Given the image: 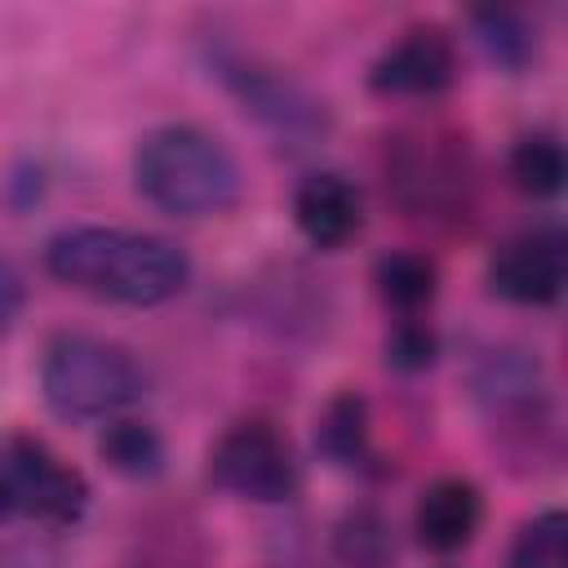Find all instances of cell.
<instances>
[{
	"label": "cell",
	"instance_id": "8fae6325",
	"mask_svg": "<svg viewBox=\"0 0 568 568\" xmlns=\"http://www.w3.org/2000/svg\"><path fill=\"white\" fill-rule=\"evenodd\" d=\"M293 222L315 248H342L364 226V200L342 173H311L293 191Z\"/></svg>",
	"mask_w": 568,
	"mask_h": 568
},
{
	"label": "cell",
	"instance_id": "6da1fadb",
	"mask_svg": "<svg viewBox=\"0 0 568 568\" xmlns=\"http://www.w3.org/2000/svg\"><path fill=\"white\" fill-rule=\"evenodd\" d=\"M44 271L89 297L120 306H164L191 284V257L151 231L62 226L44 244Z\"/></svg>",
	"mask_w": 568,
	"mask_h": 568
},
{
	"label": "cell",
	"instance_id": "4fadbf2b",
	"mask_svg": "<svg viewBox=\"0 0 568 568\" xmlns=\"http://www.w3.org/2000/svg\"><path fill=\"white\" fill-rule=\"evenodd\" d=\"M315 444H320V453L328 462H337L346 470H373L377 453H373V435H368V404H364V395H355V390L333 395L324 417H320Z\"/></svg>",
	"mask_w": 568,
	"mask_h": 568
},
{
	"label": "cell",
	"instance_id": "7402d4cb",
	"mask_svg": "<svg viewBox=\"0 0 568 568\" xmlns=\"http://www.w3.org/2000/svg\"><path fill=\"white\" fill-rule=\"evenodd\" d=\"M13 510H9V493H4V470H0V519H9Z\"/></svg>",
	"mask_w": 568,
	"mask_h": 568
},
{
	"label": "cell",
	"instance_id": "ba28073f",
	"mask_svg": "<svg viewBox=\"0 0 568 568\" xmlns=\"http://www.w3.org/2000/svg\"><path fill=\"white\" fill-rule=\"evenodd\" d=\"M386 186L413 217H457L470 173L444 138H399L386 155Z\"/></svg>",
	"mask_w": 568,
	"mask_h": 568
},
{
	"label": "cell",
	"instance_id": "52a82bcc",
	"mask_svg": "<svg viewBox=\"0 0 568 568\" xmlns=\"http://www.w3.org/2000/svg\"><path fill=\"white\" fill-rule=\"evenodd\" d=\"M0 470L13 515L40 524H75L89 510V479L36 435H9L0 444Z\"/></svg>",
	"mask_w": 568,
	"mask_h": 568
},
{
	"label": "cell",
	"instance_id": "44dd1931",
	"mask_svg": "<svg viewBox=\"0 0 568 568\" xmlns=\"http://www.w3.org/2000/svg\"><path fill=\"white\" fill-rule=\"evenodd\" d=\"M22 297H27V288H22V271L0 253V328H9V324L18 320Z\"/></svg>",
	"mask_w": 568,
	"mask_h": 568
},
{
	"label": "cell",
	"instance_id": "8992f818",
	"mask_svg": "<svg viewBox=\"0 0 568 568\" xmlns=\"http://www.w3.org/2000/svg\"><path fill=\"white\" fill-rule=\"evenodd\" d=\"M470 390L484 422L506 439H524L537 448V439L550 430V390L541 364L528 351L488 346L470 368Z\"/></svg>",
	"mask_w": 568,
	"mask_h": 568
},
{
	"label": "cell",
	"instance_id": "ffe728a7",
	"mask_svg": "<svg viewBox=\"0 0 568 568\" xmlns=\"http://www.w3.org/2000/svg\"><path fill=\"white\" fill-rule=\"evenodd\" d=\"M435 351H439V342H435V333L422 320H399L395 333L386 337V364H395L404 373L426 368L435 359Z\"/></svg>",
	"mask_w": 568,
	"mask_h": 568
},
{
	"label": "cell",
	"instance_id": "30bf717a",
	"mask_svg": "<svg viewBox=\"0 0 568 568\" xmlns=\"http://www.w3.org/2000/svg\"><path fill=\"white\" fill-rule=\"evenodd\" d=\"M453 80H457V53L439 27H408L368 67V89L382 98H435Z\"/></svg>",
	"mask_w": 568,
	"mask_h": 568
},
{
	"label": "cell",
	"instance_id": "e0dca14e",
	"mask_svg": "<svg viewBox=\"0 0 568 568\" xmlns=\"http://www.w3.org/2000/svg\"><path fill=\"white\" fill-rule=\"evenodd\" d=\"M479 44L488 49V58L506 71H524L537 58V31H528L524 13L515 9H475L470 13Z\"/></svg>",
	"mask_w": 568,
	"mask_h": 568
},
{
	"label": "cell",
	"instance_id": "277c9868",
	"mask_svg": "<svg viewBox=\"0 0 568 568\" xmlns=\"http://www.w3.org/2000/svg\"><path fill=\"white\" fill-rule=\"evenodd\" d=\"M213 75L235 93V102L262 120L275 138L293 142V146H311L328 133V111L320 98H311L293 75H284L280 67H266L253 53L240 49H213Z\"/></svg>",
	"mask_w": 568,
	"mask_h": 568
},
{
	"label": "cell",
	"instance_id": "2e32d148",
	"mask_svg": "<svg viewBox=\"0 0 568 568\" xmlns=\"http://www.w3.org/2000/svg\"><path fill=\"white\" fill-rule=\"evenodd\" d=\"M564 173H568V160H564V146H559L555 133H528V138L515 142V151H510V182L524 195H532V200L559 195Z\"/></svg>",
	"mask_w": 568,
	"mask_h": 568
},
{
	"label": "cell",
	"instance_id": "5bb4252c",
	"mask_svg": "<svg viewBox=\"0 0 568 568\" xmlns=\"http://www.w3.org/2000/svg\"><path fill=\"white\" fill-rule=\"evenodd\" d=\"M98 457L124 479H155L164 470V439L146 422L111 417V426L98 439Z\"/></svg>",
	"mask_w": 568,
	"mask_h": 568
},
{
	"label": "cell",
	"instance_id": "d6986e66",
	"mask_svg": "<svg viewBox=\"0 0 568 568\" xmlns=\"http://www.w3.org/2000/svg\"><path fill=\"white\" fill-rule=\"evenodd\" d=\"M506 568H568V519H564V510L550 506V510L532 515L519 528Z\"/></svg>",
	"mask_w": 568,
	"mask_h": 568
},
{
	"label": "cell",
	"instance_id": "5b68a950",
	"mask_svg": "<svg viewBox=\"0 0 568 568\" xmlns=\"http://www.w3.org/2000/svg\"><path fill=\"white\" fill-rule=\"evenodd\" d=\"M209 479L240 501L275 506L297 493V457H293L288 439L275 430V422L244 417V422L226 426L222 439L213 444Z\"/></svg>",
	"mask_w": 568,
	"mask_h": 568
},
{
	"label": "cell",
	"instance_id": "ac0fdd59",
	"mask_svg": "<svg viewBox=\"0 0 568 568\" xmlns=\"http://www.w3.org/2000/svg\"><path fill=\"white\" fill-rule=\"evenodd\" d=\"M333 546H337V555H342L346 568H390V559H395L390 528L368 506L342 515V524L333 532Z\"/></svg>",
	"mask_w": 568,
	"mask_h": 568
},
{
	"label": "cell",
	"instance_id": "7a4b0ae2",
	"mask_svg": "<svg viewBox=\"0 0 568 568\" xmlns=\"http://www.w3.org/2000/svg\"><path fill=\"white\" fill-rule=\"evenodd\" d=\"M142 200L173 217H217L240 204L244 178L222 138L200 124H155L133 146Z\"/></svg>",
	"mask_w": 568,
	"mask_h": 568
},
{
	"label": "cell",
	"instance_id": "9c48e42d",
	"mask_svg": "<svg viewBox=\"0 0 568 568\" xmlns=\"http://www.w3.org/2000/svg\"><path fill=\"white\" fill-rule=\"evenodd\" d=\"M564 280H568V240L555 226H537L506 240L488 262V288L515 306L559 302Z\"/></svg>",
	"mask_w": 568,
	"mask_h": 568
},
{
	"label": "cell",
	"instance_id": "7c38bea8",
	"mask_svg": "<svg viewBox=\"0 0 568 568\" xmlns=\"http://www.w3.org/2000/svg\"><path fill=\"white\" fill-rule=\"evenodd\" d=\"M479 519H484V497L470 479H435L422 501H417V515H413V528H417V541L426 550H439V555H453L462 550L475 532H479Z\"/></svg>",
	"mask_w": 568,
	"mask_h": 568
},
{
	"label": "cell",
	"instance_id": "9a60e30c",
	"mask_svg": "<svg viewBox=\"0 0 568 568\" xmlns=\"http://www.w3.org/2000/svg\"><path fill=\"white\" fill-rule=\"evenodd\" d=\"M435 288H439V266L417 248H399L377 262V293L386 297V306L404 311V320H413L435 297Z\"/></svg>",
	"mask_w": 568,
	"mask_h": 568
},
{
	"label": "cell",
	"instance_id": "3957f363",
	"mask_svg": "<svg viewBox=\"0 0 568 568\" xmlns=\"http://www.w3.org/2000/svg\"><path fill=\"white\" fill-rule=\"evenodd\" d=\"M44 404L67 422H106L142 399L146 373L138 359L93 333H58L40 355Z\"/></svg>",
	"mask_w": 568,
	"mask_h": 568
}]
</instances>
